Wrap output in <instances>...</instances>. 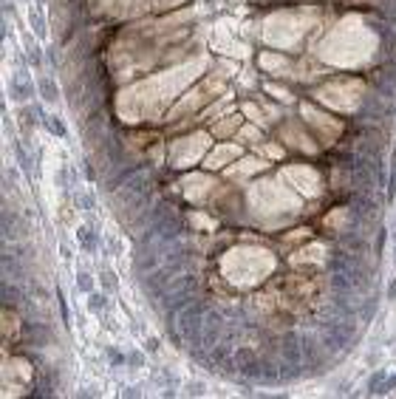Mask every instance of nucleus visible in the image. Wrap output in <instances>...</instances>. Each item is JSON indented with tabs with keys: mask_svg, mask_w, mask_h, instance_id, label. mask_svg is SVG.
<instances>
[{
	"mask_svg": "<svg viewBox=\"0 0 396 399\" xmlns=\"http://www.w3.org/2000/svg\"><path fill=\"white\" fill-rule=\"evenodd\" d=\"M382 385H385V371H374L368 380V394H380Z\"/></svg>",
	"mask_w": 396,
	"mask_h": 399,
	"instance_id": "obj_6",
	"label": "nucleus"
},
{
	"mask_svg": "<svg viewBox=\"0 0 396 399\" xmlns=\"http://www.w3.org/2000/svg\"><path fill=\"white\" fill-rule=\"evenodd\" d=\"M394 388H396V374H394V377H385V385H382V394H391Z\"/></svg>",
	"mask_w": 396,
	"mask_h": 399,
	"instance_id": "obj_13",
	"label": "nucleus"
},
{
	"mask_svg": "<svg viewBox=\"0 0 396 399\" xmlns=\"http://www.w3.org/2000/svg\"><path fill=\"white\" fill-rule=\"evenodd\" d=\"M77 241H80V247H82L85 252H97V247H99V238L91 227H80V230H77Z\"/></svg>",
	"mask_w": 396,
	"mask_h": 399,
	"instance_id": "obj_2",
	"label": "nucleus"
},
{
	"mask_svg": "<svg viewBox=\"0 0 396 399\" xmlns=\"http://www.w3.org/2000/svg\"><path fill=\"white\" fill-rule=\"evenodd\" d=\"M37 3H40V6H43V3H46V0H37Z\"/></svg>",
	"mask_w": 396,
	"mask_h": 399,
	"instance_id": "obj_16",
	"label": "nucleus"
},
{
	"mask_svg": "<svg viewBox=\"0 0 396 399\" xmlns=\"http://www.w3.org/2000/svg\"><path fill=\"white\" fill-rule=\"evenodd\" d=\"M340 247L346 252H351V255H360V258H363L365 252H368V233L348 227L346 233L340 235Z\"/></svg>",
	"mask_w": 396,
	"mask_h": 399,
	"instance_id": "obj_1",
	"label": "nucleus"
},
{
	"mask_svg": "<svg viewBox=\"0 0 396 399\" xmlns=\"http://www.w3.org/2000/svg\"><path fill=\"white\" fill-rule=\"evenodd\" d=\"M105 306H108V298H105V295H99V292H91V295H88V312L97 315V312H102Z\"/></svg>",
	"mask_w": 396,
	"mask_h": 399,
	"instance_id": "obj_4",
	"label": "nucleus"
},
{
	"mask_svg": "<svg viewBox=\"0 0 396 399\" xmlns=\"http://www.w3.org/2000/svg\"><path fill=\"white\" fill-rule=\"evenodd\" d=\"M37 91H40V97H43L46 102H57V100H60V91H57V85L51 83L49 77H40Z\"/></svg>",
	"mask_w": 396,
	"mask_h": 399,
	"instance_id": "obj_3",
	"label": "nucleus"
},
{
	"mask_svg": "<svg viewBox=\"0 0 396 399\" xmlns=\"http://www.w3.org/2000/svg\"><path fill=\"white\" fill-rule=\"evenodd\" d=\"M43 125H46V131H49V133H54V136H60V139L66 136V128L60 125V119H54V116H43Z\"/></svg>",
	"mask_w": 396,
	"mask_h": 399,
	"instance_id": "obj_7",
	"label": "nucleus"
},
{
	"mask_svg": "<svg viewBox=\"0 0 396 399\" xmlns=\"http://www.w3.org/2000/svg\"><path fill=\"white\" fill-rule=\"evenodd\" d=\"M388 298H391V300H396V278H394L391 283H388Z\"/></svg>",
	"mask_w": 396,
	"mask_h": 399,
	"instance_id": "obj_15",
	"label": "nucleus"
},
{
	"mask_svg": "<svg viewBox=\"0 0 396 399\" xmlns=\"http://www.w3.org/2000/svg\"><path fill=\"white\" fill-rule=\"evenodd\" d=\"M17 300H20V289H15L12 283H3V303L17 306Z\"/></svg>",
	"mask_w": 396,
	"mask_h": 399,
	"instance_id": "obj_8",
	"label": "nucleus"
},
{
	"mask_svg": "<svg viewBox=\"0 0 396 399\" xmlns=\"http://www.w3.org/2000/svg\"><path fill=\"white\" fill-rule=\"evenodd\" d=\"M32 17V23H34V34H37V37H43V34H46V29H43V20H40V15H29Z\"/></svg>",
	"mask_w": 396,
	"mask_h": 399,
	"instance_id": "obj_12",
	"label": "nucleus"
},
{
	"mask_svg": "<svg viewBox=\"0 0 396 399\" xmlns=\"http://www.w3.org/2000/svg\"><path fill=\"white\" fill-rule=\"evenodd\" d=\"M394 261H396V249H394Z\"/></svg>",
	"mask_w": 396,
	"mask_h": 399,
	"instance_id": "obj_17",
	"label": "nucleus"
},
{
	"mask_svg": "<svg viewBox=\"0 0 396 399\" xmlns=\"http://www.w3.org/2000/svg\"><path fill=\"white\" fill-rule=\"evenodd\" d=\"M99 281H102V286H105V292H108V295L119 289V283H116V275H114V272H111V269H102V275H99Z\"/></svg>",
	"mask_w": 396,
	"mask_h": 399,
	"instance_id": "obj_5",
	"label": "nucleus"
},
{
	"mask_svg": "<svg viewBox=\"0 0 396 399\" xmlns=\"http://www.w3.org/2000/svg\"><path fill=\"white\" fill-rule=\"evenodd\" d=\"M77 289L85 292V295H91V292H94V278H91L88 272H80V275H77Z\"/></svg>",
	"mask_w": 396,
	"mask_h": 399,
	"instance_id": "obj_9",
	"label": "nucleus"
},
{
	"mask_svg": "<svg viewBox=\"0 0 396 399\" xmlns=\"http://www.w3.org/2000/svg\"><path fill=\"white\" fill-rule=\"evenodd\" d=\"M385 241H388V233H385V230H377V247H374V252H377V255H382V252H385Z\"/></svg>",
	"mask_w": 396,
	"mask_h": 399,
	"instance_id": "obj_10",
	"label": "nucleus"
},
{
	"mask_svg": "<svg viewBox=\"0 0 396 399\" xmlns=\"http://www.w3.org/2000/svg\"><path fill=\"white\" fill-rule=\"evenodd\" d=\"M108 360H111L114 366H122V363H125V354H122V351H116V349H108Z\"/></svg>",
	"mask_w": 396,
	"mask_h": 399,
	"instance_id": "obj_11",
	"label": "nucleus"
},
{
	"mask_svg": "<svg viewBox=\"0 0 396 399\" xmlns=\"http://www.w3.org/2000/svg\"><path fill=\"white\" fill-rule=\"evenodd\" d=\"M148 351H153V354L159 351V337H150L148 340Z\"/></svg>",
	"mask_w": 396,
	"mask_h": 399,
	"instance_id": "obj_14",
	"label": "nucleus"
}]
</instances>
